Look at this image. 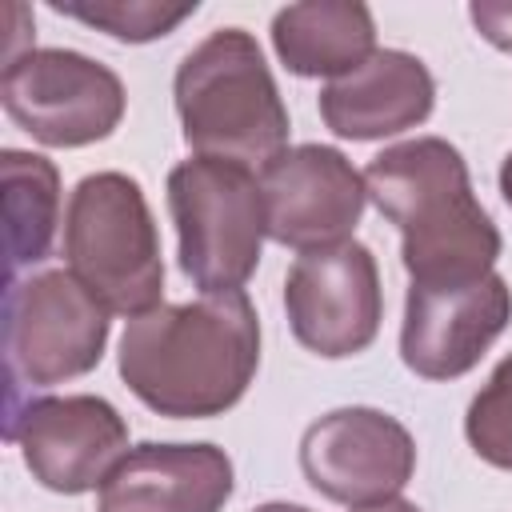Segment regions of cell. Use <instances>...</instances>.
Listing matches in <instances>:
<instances>
[{"instance_id": "obj_4", "label": "cell", "mask_w": 512, "mask_h": 512, "mask_svg": "<svg viewBox=\"0 0 512 512\" xmlns=\"http://www.w3.org/2000/svg\"><path fill=\"white\" fill-rule=\"evenodd\" d=\"M64 260L104 312L136 320L160 308V236L148 200L132 176L96 172L72 188L64 216Z\"/></svg>"}, {"instance_id": "obj_11", "label": "cell", "mask_w": 512, "mask_h": 512, "mask_svg": "<svg viewBox=\"0 0 512 512\" xmlns=\"http://www.w3.org/2000/svg\"><path fill=\"white\" fill-rule=\"evenodd\" d=\"M300 468L320 496L364 508L392 500L412 480L416 444L408 428L380 408H336L308 424Z\"/></svg>"}, {"instance_id": "obj_17", "label": "cell", "mask_w": 512, "mask_h": 512, "mask_svg": "<svg viewBox=\"0 0 512 512\" xmlns=\"http://www.w3.org/2000/svg\"><path fill=\"white\" fill-rule=\"evenodd\" d=\"M60 16H72V20H84L116 40H128V44H144V40H156V36H168L180 20H188L196 12V0L188 4H156V0H96V4H64L56 0L52 4Z\"/></svg>"}, {"instance_id": "obj_21", "label": "cell", "mask_w": 512, "mask_h": 512, "mask_svg": "<svg viewBox=\"0 0 512 512\" xmlns=\"http://www.w3.org/2000/svg\"><path fill=\"white\" fill-rule=\"evenodd\" d=\"M500 192H504V200H508V208H512V152H508L504 164H500Z\"/></svg>"}, {"instance_id": "obj_13", "label": "cell", "mask_w": 512, "mask_h": 512, "mask_svg": "<svg viewBox=\"0 0 512 512\" xmlns=\"http://www.w3.org/2000/svg\"><path fill=\"white\" fill-rule=\"evenodd\" d=\"M232 460L216 444H140L100 484V512H220Z\"/></svg>"}, {"instance_id": "obj_18", "label": "cell", "mask_w": 512, "mask_h": 512, "mask_svg": "<svg viewBox=\"0 0 512 512\" xmlns=\"http://www.w3.org/2000/svg\"><path fill=\"white\" fill-rule=\"evenodd\" d=\"M464 432L480 460L512 472V356H504L488 384L472 396Z\"/></svg>"}, {"instance_id": "obj_9", "label": "cell", "mask_w": 512, "mask_h": 512, "mask_svg": "<svg viewBox=\"0 0 512 512\" xmlns=\"http://www.w3.org/2000/svg\"><path fill=\"white\" fill-rule=\"evenodd\" d=\"M4 432L20 444L28 472L64 496L104 484L128 456V424L100 396H36L8 408Z\"/></svg>"}, {"instance_id": "obj_12", "label": "cell", "mask_w": 512, "mask_h": 512, "mask_svg": "<svg viewBox=\"0 0 512 512\" xmlns=\"http://www.w3.org/2000/svg\"><path fill=\"white\" fill-rule=\"evenodd\" d=\"M508 320L512 288L496 272L464 288L408 284L400 356L424 380H456L480 364Z\"/></svg>"}, {"instance_id": "obj_16", "label": "cell", "mask_w": 512, "mask_h": 512, "mask_svg": "<svg viewBox=\"0 0 512 512\" xmlns=\"http://www.w3.org/2000/svg\"><path fill=\"white\" fill-rule=\"evenodd\" d=\"M0 180H4V244H8V272L16 280L20 268L40 264L56 236L60 216V172L52 160L20 148L0 152Z\"/></svg>"}, {"instance_id": "obj_7", "label": "cell", "mask_w": 512, "mask_h": 512, "mask_svg": "<svg viewBox=\"0 0 512 512\" xmlns=\"http://www.w3.org/2000/svg\"><path fill=\"white\" fill-rule=\"evenodd\" d=\"M4 112L48 148H84L116 132L124 116L120 76L72 48H28L4 64Z\"/></svg>"}, {"instance_id": "obj_20", "label": "cell", "mask_w": 512, "mask_h": 512, "mask_svg": "<svg viewBox=\"0 0 512 512\" xmlns=\"http://www.w3.org/2000/svg\"><path fill=\"white\" fill-rule=\"evenodd\" d=\"M352 512H420V508L392 496V500H376V504H364V508H352Z\"/></svg>"}, {"instance_id": "obj_5", "label": "cell", "mask_w": 512, "mask_h": 512, "mask_svg": "<svg viewBox=\"0 0 512 512\" xmlns=\"http://www.w3.org/2000/svg\"><path fill=\"white\" fill-rule=\"evenodd\" d=\"M168 212L184 276L208 292H244L260 264L264 192L248 164L192 156L168 172Z\"/></svg>"}, {"instance_id": "obj_10", "label": "cell", "mask_w": 512, "mask_h": 512, "mask_svg": "<svg viewBox=\"0 0 512 512\" xmlns=\"http://www.w3.org/2000/svg\"><path fill=\"white\" fill-rule=\"evenodd\" d=\"M260 192L268 236L296 252L344 244L368 200L364 176L328 144H300L272 156L260 168Z\"/></svg>"}, {"instance_id": "obj_6", "label": "cell", "mask_w": 512, "mask_h": 512, "mask_svg": "<svg viewBox=\"0 0 512 512\" xmlns=\"http://www.w3.org/2000/svg\"><path fill=\"white\" fill-rule=\"evenodd\" d=\"M108 312L72 272H32L4 296L8 404L20 388H52L100 364Z\"/></svg>"}, {"instance_id": "obj_2", "label": "cell", "mask_w": 512, "mask_h": 512, "mask_svg": "<svg viewBox=\"0 0 512 512\" xmlns=\"http://www.w3.org/2000/svg\"><path fill=\"white\" fill-rule=\"evenodd\" d=\"M364 188L400 228V256L416 288H464L492 276L500 232L448 140L416 136L384 148L364 168Z\"/></svg>"}, {"instance_id": "obj_1", "label": "cell", "mask_w": 512, "mask_h": 512, "mask_svg": "<svg viewBox=\"0 0 512 512\" xmlns=\"http://www.w3.org/2000/svg\"><path fill=\"white\" fill-rule=\"evenodd\" d=\"M260 364V320L244 292H208L128 320L120 376L140 404L172 420L228 412Z\"/></svg>"}, {"instance_id": "obj_3", "label": "cell", "mask_w": 512, "mask_h": 512, "mask_svg": "<svg viewBox=\"0 0 512 512\" xmlns=\"http://www.w3.org/2000/svg\"><path fill=\"white\" fill-rule=\"evenodd\" d=\"M176 116L196 156L268 164L288 144V108L244 28H216L176 68Z\"/></svg>"}, {"instance_id": "obj_15", "label": "cell", "mask_w": 512, "mask_h": 512, "mask_svg": "<svg viewBox=\"0 0 512 512\" xmlns=\"http://www.w3.org/2000/svg\"><path fill=\"white\" fill-rule=\"evenodd\" d=\"M372 12L356 0L288 4L272 20V48L296 76H344L376 48Z\"/></svg>"}, {"instance_id": "obj_22", "label": "cell", "mask_w": 512, "mask_h": 512, "mask_svg": "<svg viewBox=\"0 0 512 512\" xmlns=\"http://www.w3.org/2000/svg\"><path fill=\"white\" fill-rule=\"evenodd\" d=\"M256 512H308V508H300V504H260Z\"/></svg>"}, {"instance_id": "obj_14", "label": "cell", "mask_w": 512, "mask_h": 512, "mask_svg": "<svg viewBox=\"0 0 512 512\" xmlns=\"http://www.w3.org/2000/svg\"><path fill=\"white\" fill-rule=\"evenodd\" d=\"M436 80L412 52L380 48L320 88V116L344 140H380L428 120Z\"/></svg>"}, {"instance_id": "obj_19", "label": "cell", "mask_w": 512, "mask_h": 512, "mask_svg": "<svg viewBox=\"0 0 512 512\" xmlns=\"http://www.w3.org/2000/svg\"><path fill=\"white\" fill-rule=\"evenodd\" d=\"M472 20L484 40L512 52V4H472Z\"/></svg>"}, {"instance_id": "obj_8", "label": "cell", "mask_w": 512, "mask_h": 512, "mask_svg": "<svg viewBox=\"0 0 512 512\" xmlns=\"http://www.w3.org/2000/svg\"><path fill=\"white\" fill-rule=\"evenodd\" d=\"M284 308L308 352L324 360L364 352L384 316L376 256L356 240L300 252L284 276Z\"/></svg>"}]
</instances>
